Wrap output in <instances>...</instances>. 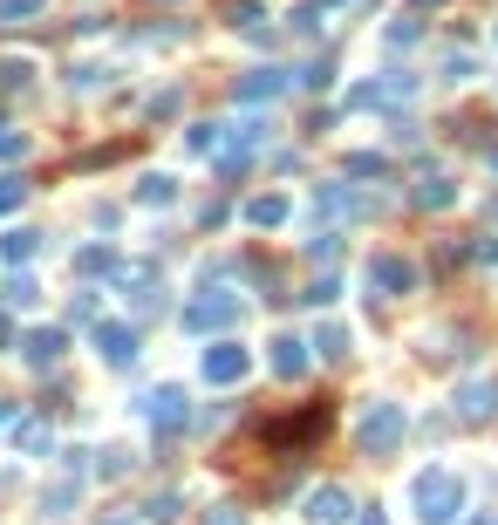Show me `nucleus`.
Here are the masks:
<instances>
[{"instance_id": "0eeeda50", "label": "nucleus", "mask_w": 498, "mask_h": 525, "mask_svg": "<svg viewBox=\"0 0 498 525\" xmlns=\"http://www.w3.org/2000/svg\"><path fill=\"white\" fill-rule=\"evenodd\" d=\"M451 403H458V423H492L498 416V382L492 375H464Z\"/></svg>"}, {"instance_id": "20e7f679", "label": "nucleus", "mask_w": 498, "mask_h": 525, "mask_svg": "<svg viewBox=\"0 0 498 525\" xmlns=\"http://www.w3.org/2000/svg\"><path fill=\"white\" fill-rule=\"evenodd\" d=\"M328 430V403H307L301 416H287V423H267V450H307L314 437Z\"/></svg>"}, {"instance_id": "473e14b6", "label": "nucleus", "mask_w": 498, "mask_h": 525, "mask_svg": "<svg viewBox=\"0 0 498 525\" xmlns=\"http://www.w3.org/2000/svg\"><path fill=\"white\" fill-rule=\"evenodd\" d=\"M21 150H28V137H21V130H0V157H21Z\"/></svg>"}, {"instance_id": "7c9ffc66", "label": "nucleus", "mask_w": 498, "mask_h": 525, "mask_svg": "<svg viewBox=\"0 0 498 525\" xmlns=\"http://www.w3.org/2000/svg\"><path fill=\"white\" fill-rule=\"evenodd\" d=\"M471 260H485V266L498 260V239H492V232H478V239H471Z\"/></svg>"}, {"instance_id": "6ab92c4d", "label": "nucleus", "mask_w": 498, "mask_h": 525, "mask_svg": "<svg viewBox=\"0 0 498 525\" xmlns=\"http://www.w3.org/2000/svg\"><path fill=\"white\" fill-rule=\"evenodd\" d=\"M307 348H321V355L335 362V355H348V328H342V321H321V328H314V341H307Z\"/></svg>"}, {"instance_id": "9d476101", "label": "nucleus", "mask_w": 498, "mask_h": 525, "mask_svg": "<svg viewBox=\"0 0 498 525\" xmlns=\"http://www.w3.org/2000/svg\"><path fill=\"white\" fill-rule=\"evenodd\" d=\"M348 512H355V498H348L342 485L307 491V519H314V525H348Z\"/></svg>"}, {"instance_id": "c85d7f7f", "label": "nucleus", "mask_w": 498, "mask_h": 525, "mask_svg": "<svg viewBox=\"0 0 498 525\" xmlns=\"http://www.w3.org/2000/svg\"><path fill=\"white\" fill-rule=\"evenodd\" d=\"M21 198H28V185H21V178H0V219H7Z\"/></svg>"}, {"instance_id": "423d86ee", "label": "nucleus", "mask_w": 498, "mask_h": 525, "mask_svg": "<svg viewBox=\"0 0 498 525\" xmlns=\"http://www.w3.org/2000/svg\"><path fill=\"white\" fill-rule=\"evenodd\" d=\"M89 348H96L110 369H130V362H137V348H144V335H137L130 321H96V328H89Z\"/></svg>"}, {"instance_id": "bb28decb", "label": "nucleus", "mask_w": 498, "mask_h": 525, "mask_svg": "<svg viewBox=\"0 0 498 525\" xmlns=\"http://www.w3.org/2000/svg\"><path fill=\"white\" fill-rule=\"evenodd\" d=\"M21 450H28V457H41V450H55V437H48L41 423H28V430H21Z\"/></svg>"}, {"instance_id": "4468645a", "label": "nucleus", "mask_w": 498, "mask_h": 525, "mask_svg": "<svg viewBox=\"0 0 498 525\" xmlns=\"http://www.w3.org/2000/svg\"><path fill=\"white\" fill-rule=\"evenodd\" d=\"M287 212H294V205H287L280 191H260V198H246V219L260 225V232H273V225H287Z\"/></svg>"}, {"instance_id": "2eb2a0df", "label": "nucleus", "mask_w": 498, "mask_h": 525, "mask_svg": "<svg viewBox=\"0 0 498 525\" xmlns=\"http://www.w3.org/2000/svg\"><path fill=\"white\" fill-rule=\"evenodd\" d=\"M273 375H287V382L307 375V341L301 335H280V341H273Z\"/></svg>"}, {"instance_id": "1a4fd4ad", "label": "nucleus", "mask_w": 498, "mask_h": 525, "mask_svg": "<svg viewBox=\"0 0 498 525\" xmlns=\"http://www.w3.org/2000/svg\"><path fill=\"white\" fill-rule=\"evenodd\" d=\"M410 287H417V266L403 260V253H376V260H369V294H410Z\"/></svg>"}, {"instance_id": "393cba45", "label": "nucleus", "mask_w": 498, "mask_h": 525, "mask_svg": "<svg viewBox=\"0 0 498 525\" xmlns=\"http://www.w3.org/2000/svg\"><path fill=\"white\" fill-rule=\"evenodd\" d=\"M76 266H82V273H116V253H110V246H82Z\"/></svg>"}, {"instance_id": "2f4dec72", "label": "nucleus", "mask_w": 498, "mask_h": 525, "mask_svg": "<svg viewBox=\"0 0 498 525\" xmlns=\"http://www.w3.org/2000/svg\"><path fill=\"white\" fill-rule=\"evenodd\" d=\"M226 416H232V403H212V410H198V430H219Z\"/></svg>"}, {"instance_id": "72a5a7b5", "label": "nucleus", "mask_w": 498, "mask_h": 525, "mask_svg": "<svg viewBox=\"0 0 498 525\" xmlns=\"http://www.w3.org/2000/svg\"><path fill=\"white\" fill-rule=\"evenodd\" d=\"M205 525H246V512H232V505H219V512H205Z\"/></svg>"}, {"instance_id": "5701e85b", "label": "nucleus", "mask_w": 498, "mask_h": 525, "mask_svg": "<svg viewBox=\"0 0 498 525\" xmlns=\"http://www.w3.org/2000/svg\"><path fill=\"white\" fill-rule=\"evenodd\" d=\"M383 171H389L383 150H355V157H348V178H383Z\"/></svg>"}, {"instance_id": "f8f14e48", "label": "nucleus", "mask_w": 498, "mask_h": 525, "mask_svg": "<svg viewBox=\"0 0 498 525\" xmlns=\"http://www.w3.org/2000/svg\"><path fill=\"white\" fill-rule=\"evenodd\" d=\"M62 348H69V335H62V328H28V335H21V355H28L35 369L62 362Z\"/></svg>"}, {"instance_id": "b1692460", "label": "nucleus", "mask_w": 498, "mask_h": 525, "mask_svg": "<svg viewBox=\"0 0 498 525\" xmlns=\"http://www.w3.org/2000/svg\"><path fill=\"white\" fill-rule=\"evenodd\" d=\"M301 300H307V307H335V300H342V280H335V273H321V280H314Z\"/></svg>"}, {"instance_id": "39448f33", "label": "nucleus", "mask_w": 498, "mask_h": 525, "mask_svg": "<svg viewBox=\"0 0 498 525\" xmlns=\"http://www.w3.org/2000/svg\"><path fill=\"white\" fill-rule=\"evenodd\" d=\"M137 410H144V423H151V430H164V437H171V430H185V389H178V382H157V389H144V396H137Z\"/></svg>"}, {"instance_id": "412c9836", "label": "nucleus", "mask_w": 498, "mask_h": 525, "mask_svg": "<svg viewBox=\"0 0 498 525\" xmlns=\"http://www.w3.org/2000/svg\"><path fill=\"white\" fill-rule=\"evenodd\" d=\"M35 14H48V0H0V28H28Z\"/></svg>"}, {"instance_id": "7ed1b4c3", "label": "nucleus", "mask_w": 498, "mask_h": 525, "mask_svg": "<svg viewBox=\"0 0 498 525\" xmlns=\"http://www.w3.org/2000/svg\"><path fill=\"white\" fill-rule=\"evenodd\" d=\"M232 321H239V294H226V287L205 280V294L185 307V328H192V335H226Z\"/></svg>"}, {"instance_id": "f257e3e1", "label": "nucleus", "mask_w": 498, "mask_h": 525, "mask_svg": "<svg viewBox=\"0 0 498 525\" xmlns=\"http://www.w3.org/2000/svg\"><path fill=\"white\" fill-rule=\"evenodd\" d=\"M410 505H417L423 525H458L464 519V478L437 464V471H423L417 485H410Z\"/></svg>"}, {"instance_id": "f704fd0d", "label": "nucleus", "mask_w": 498, "mask_h": 525, "mask_svg": "<svg viewBox=\"0 0 498 525\" xmlns=\"http://www.w3.org/2000/svg\"><path fill=\"white\" fill-rule=\"evenodd\" d=\"M14 423H21V403H14V396H0V430H14Z\"/></svg>"}, {"instance_id": "dca6fc26", "label": "nucleus", "mask_w": 498, "mask_h": 525, "mask_svg": "<svg viewBox=\"0 0 498 525\" xmlns=\"http://www.w3.org/2000/svg\"><path fill=\"white\" fill-rule=\"evenodd\" d=\"M35 253H41V232H28V225H14V232L0 239V260H7V266H28Z\"/></svg>"}, {"instance_id": "c9c22d12", "label": "nucleus", "mask_w": 498, "mask_h": 525, "mask_svg": "<svg viewBox=\"0 0 498 525\" xmlns=\"http://www.w3.org/2000/svg\"><path fill=\"white\" fill-rule=\"evenodd\" d=\"M362 525H389V519H383V512H369V519H362Z\"/></svg>"}, {"instance_id": "cd10ccee", "label": "nucleus", "mask_w": 498, "mask_h": 525, "mask_svg": "<svg viewBox=\"0 0 498 525\" xmlns=\"http://www.w3.org/2000/svg\"><path fill=\"white\" fill-rule=\"evenodd\" d=\"M144 519H157V525H164V519H178V491H164V498H151V505H144Z\"/></svg>"}, {"instance_id": "6e6552de", "label": "nucleus", "mask_w": 498, "mask_h": 525, "mask_svg": "<svg viewBox=\"0 0 498 525\" xmlns=\"http://www.w3.org/2000/svg\"><path fill=\"white\" fill-rule=\"evenodd\" d=\"M198 369H205V382H219V389H226V382H239V375L253 369V355H246L239 341H212V348L198 355Z\"/></svg>"}, {"instance_id": "4be33fe9", "label": "nucleus", "mask_w": 498, "mask_h": 525, "mask_svg": "<svg viewBox=\"0 0 498 525\" xmlns=\"http://www.w3.org/2000/svg\"><path fill=\"white\" fill-rule=\"evenodd\" d=\"M171 198H178V178H164V171H151L137 185V205H171Z\"/></svg>"}, {"instance_id": "a211bd4d", "label": "nucleus", "mask_w": 498, "mask_h": 525, "mask_svg": "<svg viewBox=\"0 0 498 525\" xmlns=\"http://www.w3.org/2000/svg\"><path fill=\"white\" fill-rule=\"evenodd\" d=\"M0 300H7V307H35L41 287L28 280V273H7V280H0Z\"/></svg>"}, {"instance_id": "f03ea898", "label": "nucleus", "mask_w": 498, "mask_h": 525, "mask_svg": "<svg viewBox=\"0 0 498 525\" xmlns=\"http://www.w3.org/2000/svg\"><path fill=\"white\" fill-rule=\"evenodd\" d=\"M355 444L369 450V457H389V450L403 444V403H389V396H376V403H362V423H355Z\"/></svg>"}, {"instance_id": "aec40b11", "label": "nucleus", "mask_w": 498, "mask_h": 525, "mask_svg": "<svg viewBox=\"0 0 498 525\" xmlns=\"http://www.w3.org/2000/svg\"><path fill=\"white\" fill-rule=\"evenodd\" d=\"M307 260L335 266V260H342V232H335V225H321V232H314V239H307Z\"/></svg>"}, {"instance_id": "c756f323", "label": "nucleus", "mask_w": 498, "mask_h": 525, "mask_svg": "<svg viewBox=\"0 0 498 525\" xmlns=\"http://www.w3.org/2000/svg\"><path fill=\"white\" fill-rule=\"evenodd\" d=\"M28 75H35L28 62H0V89H28Z\"/></svg>"}, {"instance_id": "f3484780", "label": "nucleus", "mask_w": 498, "mask_h": 525, "mask_svg": "<svg viewBox=\"0 0 498 525\" xmlns=\"http://www.w3.org/2000/svg\"><path fill=\"white\" fill-rule=\"evenodd\" d=\"M410 198H417L423 212H444V205H458V185H451V178H417Z\"/></svg>"}, {"instance_id": "ddd939ff", "label": "nucleus", "mask_w": 498, "mask_h": 525, "mask_svg": "<svg viewBox=\"0 0 498 525\" xmlns=\"http://www.w3.org/2000/svg\"><path fill=\"white\" fill-rule=\"evenodd\" d=\"M287 82H294L287 69H253L246 82H239V96H246V103H273V96H280Z\"/></svg>"}, {"instance_id": "a878e982", "label": "nucleus", "mask_w": 498, "mask_h": 525, "mask_svg": "<svg viewBox=\"0 0 498 525\" xmlns=\"http://www.w3.org/2000/svg\"><path fill=\"white\" fill-rule=\"evenodd\" d=\"M130 464H137V457H130V450H123V444H110V450H103V457H96V471H103V478H123Z\"/></svg>"}, {"instance_id": "4c0bfd02", "label": "nucleus", "mask_w": 498, "mask_h": 525, "mask_svg": "<svg viewBox=\"0 0 498 525\" xmlns=\"http://www.w3.org/2000/svg\"><path fill=\"white\" fill-rule=\"evenodd\" d=\"M110 525H130V519H110Z\"/></svg>"}, {"instance_id": "e433bc0d", "label": "nucleus", "mask_w": 498, "mask_h": 525, "mask_svg": "<svg viewBox=\"0 0 498 525\" xmlns=\"http://www.w3.org/2000/svg\"><path fill=\"white\" fill-rule=\"evenodd\" d=\"M410 7H444V0H410Z\"/></svg>"}, {"instance_id": "9b49d317", "label": "nucleus", "mask_w": 498, "mask_h": 525, "mask_svg": "<svg viewBox=\"0 0 498 525\" xmlns=\"http://www.w3.org/2000/svg\"><path fill=\"white\" fill-rule=\"evenodd\" d=\"M314 212H321V219H355V212H369V198L348 191V185H321L314 191Z\"/></svg>"}]
</instances>
